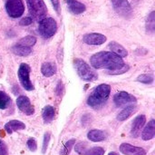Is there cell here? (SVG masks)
I'll return each instance as SVG.
<instances>
[{"label": "cell", "instance_id": "d4e9b609", "mask_svg": "<svg viewBox=\"0 0 155 155\" xmlns=\"http://www.w3.org/2000/svg\"><path fill=\"white\" fill-rule=\"evenodd\" d=\"M11 104V98L10 96L3 92V91H0V109L1 110H5L7 108V106Z\"/></svg>", "mask_w": 155, "mask_h": 155}, {"label": "cell", "instance_id": "5b68a950", "mask_svg": "<svg viewBox=\"0 0 155 155\" xmlns=\"http://www.w3.org/2000/svg\"><path fill=\"white\" fill-rule=\"evenodd\" d=\"M57 31V24L55 20L52 17H45L39 21L38 25V33L44 38H50Z\"/></svg>", "mask_w": 155, "mask_h": 155}, {"label": "cell", "instance_id": "d6a6232c", "mask_svg": "<svg viewBox=\"0 0 155 155\" xmlns=\"http://www.w3.org/2000/svg\"><path fill=\"white\" fill-rule=\"evenodd\" d=\"M51 3L54 8V10L56 11V13L59 15L60 14V2L59 0H51Z\"/></svg>", "mask_w": 155, "mask_h": 155}, {"label": "cell", "instance_id": "5bb4252c", "mask_svg": "<svg viewBox=\"0 0 155 155\" xmlns=\"http://www.w3.org/2000/svg\"><path fill=\"white\" fill-rule=\"evenodd\" d=\"M66 4H67L68 9L74 15L83 14L86 9L85 5L83 3L76 1V0H66Z\"/></svg>", "mask_w": 155, "mask_h": 155}, {"label": "cell", "instance_id": "9a60e30c", "mask_svg": "<svg viewBox=\"0 0 155 155\" xmlns=\"http://www.w3.org/2000/svg\"><path fill=\"white\" fill-rule=\"evenodd\" d=\"M25 124L17 120H12L8 122L7 124H5V130L9 134H13L14 132L19 131V130H25Z\"/></svg>", "mask_w": 155, "mask_h": 155}, {"label": "cell", "instance_id": "8992f818", "mask_svg": "<svg viewBox=\"0 0 155 155\" xmlns=\"http://www.w3.org/2000/svg\"><path fill=\"white\" fill-rule=\"evenodd\" d=\"M30 73H31V67L27 64H21L18 68V78L19 81L26 91H32L34 90V85L32 82L30 81Z\"/></svg>", "mask_w": 155, "mask_h": 155}, {"label": "cell", "instance_id": "277c9868", "mask_svg": "<svg viewBox=\"0 0 155 155\" xmlns=\"http://www.w3.org/2000/svg\"><path fill=\"white\" fill-rule=\"evenodd\" d=\"M26 4L29 14L35 20L41 21L45 18L47 14V7L44 0H26Z\"/></svg>", "mask_w": 155, "mask_h": 155}, {"label": "cell", "instance_id": "836d02e7", "mask_svg": "<svg viewBox=\"0 0 155 155\" xmlns=\"http://www.w3.org/2000/svg\"><path fill=\"white\" fill-rule=\"evenodd\" d=\"M63 89H64V87H63V84H62V82H59V83H58V84H57V86H56V94H57L58 95H61Z\"/></svg>", "mask_w": 155, "mask_h": 155}, {"label": "cell", "instance_id": "9c48e42d", "mask_svg": "<svg viewBox=\"0 0 155 155\" xmlns=\"http://www.w3.org/2000/svg\"><path fill=\"white\" fill-rule=\"evenodd\" d=\"M137 101L136 97L126 93V92H119L114 96V103L117 107H122L129 104H134Z\"/></svg>", "mask_w": 155, "mask_h": 155}, {"label": "cell", "instance_id": "1f68e13d", "mask_svg": "<svg viewBox=\"0 0 155 155\" xmlns=\"http://www.w3.org/2000/svg\"><path fill=\"white\" fill-rule=\"evenodd\" d=\"M0 155H8V151L5 143L0 140Z\"/></svg>", "mask_w": 155, "mask_h": 155}, {"label": "cell", "instance_id": "30bf717a", "mask_svg": "<svg viewBox=\"0 0 155 155\" xmlns=\"http://www.w3.org/2000/svg\"><path fill=\"white\" fill-rule=\"evenodd\" d=\"M16 105L18 109L26 115H32L35 113L34 106L32 105L29 98L25 95H21L16 99Z\"/></svg>", "mask_w": 155, "mask_h": 155}, {"label": "cell", "instance_id": "4fadbf2b", "mask_svg": "<svg viewBox=\"0 0 155 155\" xmlns=\"http://www.w3.org/2000/svg\"><path fill=\"white\" fill-rule=\"evenodd\" d=\"M120 152L124 155H146V151L144 149L129 143H122L120 146Z\"/></svg>", "mask_w": 155, "mask_h": 155}, {"label": "cell", "instance_id": "f546056e", "mask_svg": "<svg viewBox=\"0 0 155 155\" xmlns=\"http://www.w3.org/2000/svg\"><path fill=\"white\" fill-rule=\"evenodd\" d=\"M27 147L28 149L31 151V152H35L37 150V143H36V141L34 139V138H30L27 140Z\"/></svg>", "mask_w": 155, "mask_h": 155}, {"label": "cell", "instance_id": "e575fe53", "mask_svg": "<svg viewBox=\"0 0 155 155\" xmlns=\"http://www.w3.org/2000/svg\"><path fill=\"white\" fill-rule=\"evenodd\" d=\"M108 155H119V154H117L116 153H110Z\"/></svg>", "mask_w": 155, "mask_h": 155}, {"label": "cell", "instance_id": "cb8c5ba5", "mask_svg": "<svg viewBox=\"0 0 155 155\" xmlns=\"http://www.w3.org/2000/svg\"><path fill=\"white\" fill-rule=\"evenodd\" d=\"M36 43V38L33 35H26L23 38H21L17 44L21 45H24V46H26V47H31L34 46Z\"/></svg>", "mask_w": 155, "mask_h": 155}, {"label": "cell", "instance_id": "ac0fdd59", "mask_svg": "<svg viewBox=\"0 0 155 155\" xmlns=\"http://www.w3.org/2000/svg\"><path fill=\"white\" fill-rule=\"evenodd\" d=\"M56 71H57L56 65L54 64H53V63L47 62V63H45V64H42L41 73L45 77H51V76H53L54 74H55Z\"/></svg>", "mask_w": 155, "mask_h": 155}, {"label": "cell", "instance_id": "603a6c76", "mask_svg": "<svg viewBox=\"0 0 155 155\" xmlns=\"http://www.w3.org/2000/svg\"><path fill=\"white\" fill-rule=\"evenodd\" d=\"M155 30V12L153 11L147 17L146 20V31L147 33L153 34Z\"/></svg>", "mask_w": 155, "mask_h": 155}, {"label": "cell", "instance_id": "ba28073f", "mask_svg": "<svg viewBox=\"0 0 155 155\" xmlns=\"http://www.w3.org/2000/svg\"><path fill=\"white\" fill-rule=\"evenodd\" d=\"M114 9L117 14L124 17H128L132 15V6L128 0H111Z\"/></svg>", "mask_w": 155, "mask_h": 155}, {"label": "cell", "instance_id": "ffe728a7", "mask_svg": "<svg viewBox=\"0 0 155 155\" xmlns=\"http://www.w3.org/2000/svg\"><path fill=\"white\" fill-rule=\"evenodd\" d=\"M12 52L19 56H27L32 53V48L31 47H26L24 45H21L19 44H15V45L12 46Z\"/></svg>", "mask_w": 155, "mask_h": 155}, {"label": "cell", "instance_id": "d6986e66", "mask_svg": "<svg viewBox=\"0 0 155 155\" xmlns=\"http://www.w3.org/2000/svg\"><path fill=\"white\" fill-rule=\"evenodd\" d=\"M109 48H110V50H111L112 53L117 54L118 56H120L122 58L123 57H125L128 54L126 49L123 45H121L120 44H118L116 42H111L109 44Z\"/></svg>", "mask_w": 155, "mask_h": 155}, {"label": "cell", "instance_id": "e0dca14e", "mask_svg": "<svg viewBox=\"0 0 155 155\" xmlns=\"http://www.w3.org/2000/svg\"><path fill=\"white\" fill-rule=\"evenodd\" d=\"M87 137L90 141L97 143V142L104 141L107 138V134L101 130H92L88 133Z\"/></svg>", "mask_w": 155, "mask_h": 155}, {"label": "cell", "instance_id": "52a82bcc", "mask_svg": "<svg viewBox=\"0 0 155 155\" xmlns=\"http://www.w3.org/2000/svg\"><path fill=\"white\" fill-rule=\"evenodd\" d=\"M5 10L7 15L12 18L22 16L25 12L23 0H7L5 3Z\"/></svg>", "mask_w": 155, "mask_h": 155}, {"label": "cell", "instance_id": "83f0119b", "mask_svg": "<svg viewBox=\"0 0 155 155\" xmlns=\"http://www.w3.org/2000/svg\"><path fill=\"white\" fill-rule=\"evenodd\" d=\"M75 143V140L74 139H72V140H69L64 145V148L63 150L61 151V155H68L71 152V149L72 147L74 145Z\"/></svg>", "mask_w": 155, "mask_h": 155}, {"label": "cell", "instance_id": "7a4b0ae2", "mask_svg": "<svg viewBox=\"0 0 155 155\" xmlns=\"http://www.w3.org/2000/svg\"><path fill=\"white\" fill-rule=\"evenodd\" d=\"M111 86L106 84H102L96 86L92 94L89 95L87 99V104L93 108L101 107L103 104L106 103L110 96Z\"/></svg>", "mask_w": 155, "mask_h": 155}, {"label": "cell", "instance_id": "7c38bea8", "mask_svg": "<svg viewBox=\"0 0 155 155\" xmlns=\"http://www.w3.org/2000/svg\"><path fill=\"white\" fill-rule=\"evenodd\" d=\"M145 123H146V117L143 114L137 116L134 120L133 124H132V129H131V135L134 138L139 137V135L141 134V130L144 126Z\"/></svg>", "mask_w": 155, "mask_h": 155}, {"label": "cell", "instance_id": "4316f807", "mask_svg": "<svg viewBox=\"0 0 155 155\" xmlns=\"http://www.w3.org/2000/svg\"><path fill=\"white\" fill-rule=\"evenodd\" d=\"M137 81L138 82H141L143 84H153V76L152 74H141V75H139L137 77Z\"/></svg>", "mask_w": 155, "mask_h": 155}, {"label": "cell", "instance_id": "44dd1931", "mask_svg": "<svg viewBox=\"0 0 155 155\" xmlns=\"http://www.w3.org/2000/svg\"><path fill=\"white\" fill-rule=\"evenodd\" d=\"M137 110V107L134 104L132 105H129L127 106L126 108H124L117 116V120L120 121V122H123V121H125L126 119H128L133 114H134Z\"/></svg>", "mask_w": 155, "mask_h": 155}, {"label": "cell", "instance_id": "4dcf8cb0", "mask_svg": "<svg viewBox=\"0 0 155 155\" xmlns=\"http://www.w3.org/2000/svg\"><path fill=\"white\" fill-rule=\"evenodd\" d=\"M32 22H33V19H32V17H30V16H26V17H24L21 21H20V25H23V26H25V25H31L32 24Z\"/></svg>", "mask_w": 155, "mask_h": 155}, {"label": "cell", "instance_id": "484cf974", "mask_svg": "<svg viewBox=\"0 0 155 155\" xmlns=\"http://www.w3.org/2000/svg\"><path fill=\"white\" fill-rule=\"evenodd\" d=\"M104 150L102 147H93V148H86L83 155H104Z\"/></svg>", "mask_w": 155, "mask_h": 155}, {"label": "cell", "instance_id": "f1b7e54d", "mask_svg": "<svg viewBox=\"0 0 155 155\" xmlns=\"http://www.w3.org/2000/svg\"><path fill=\"white\" fill-rule=\"evenodd\" d=\"M50 138H51V135H50V133H45V136H44V143H43V148H42V153H45L46 150H47V147H48V143L50 142Z\"/></svg>", "mask_w": 155, "mask_h": 155}, {"label": "cell", "instance_id": "3957f363", "mask_svg": "<svg viewBox=\"0 0 155 155\" xmlns=\"http://www.w3.org/2000/svg\"><path fill=\"white\" fill-rule=\"evenodd\" d=\"M74 68L81 79L86 82L95 81L98 78L97 74L90 67V65L82 59H75L74 61Z\"/></svg>", "mask_w": 155, "mask_h": 155}, {"label": "cell", "instance_id": "6da1fadb", "mask_svg": "<svg viewBox=\"0 0 155 155\" xmlns=\"http://www.w3.org/2000/svg\"><path fill=\"white\" fill-rule=\"evenodd\" d=\"M91 65L95 69H107L111 74L126 73L129 66L124 64L122 57L112 52H99L90 58Z\"/></svg>", "mask_w": 155, "mask_h": 155}, {"label": "cell", "instance_id": "2e32d148", "mask_svg": "<svg viewBox=\"0 0 155 155\" xmlns=\"http://www.w3.org/2000/svg\"><path fill=\"white\" fill-rule=\"evenodd\" d=\"M155 135V121L151 120L148 124L145 126L144 130L143 131L142 134V138L144 141H149L152 140Z\"/></svg>", "mask_w": 155, "mask_h": 155}, {"label": "cell", "instance_id": "8fae6325", "mask_svg": "<svg viewBox=\"0 0 155 155\" xmlns=\"http://www.w3.org/2000/svg\"><path fill=\"white\" fill-rule=\"evenodd\" d=\"M107 38L105 35L98 33H91L86 34L83 37V41L90 45H101L106 42Z\"/></svg>", "mask_w": 155, "mask_h": 155}, {"label": "cell", "instance_id": "7402d4cb", "mask_svg": "<svg viewBox=\"0 0 155 155\" xmlns=\"http://www.w3.org/2000/svg\"><path fill=\"white\" fill-rule=\"evenodd\" d=\"M55 115V110L53 106L51 105H47L44 108L43 113H42V116H43V120L45 124H49L51 123Z\"/></svg>", "mask_w": 155, "mask_h": 155}]
</instances>
